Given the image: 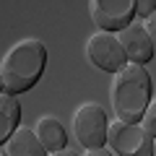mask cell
<instances>
[{
	"mask_svg": "<svg viewBox=\"0 0 156 156\" xmlns=\"http://www.w3.org/2000/svg\"><path fill=\"white\" fill-rule=\"evenodd\" d=\"M47 62V47L37 37H23L16 44L8 47V52L0 60V86L8 94L31 89L39 81Z\"/></svg>",
	"mask_w": 156,
	"mask_h": 156,
	"instance_id": "obj_1",
	"label": "cell"
},
{
	"mask_svg": "<svg viewBox=\"0 0 156 156\" xmlns=\"http://www.w3.org/2000/svg\"><path fill=\"white\" fill-rule=\"evenodd\" d=\"M148 99H151V76L140 62L128 60L120 70H115V78L109 86V101L117 120H125V122L140 120Z\"/></svg>",
	"mask_w": 156,
	"mask_h": 156,
	"instance_id": "obj_2",
	"label": "cell"
},
{
	"mask_svg": "<svg viewBox=\"0 0 156 156\" xmlns=\"http://www.w3.org/2000/svg\"><path fill=\"white\" fill-rule=\"evenodd\" d=\"M107 146L117 156H154V138L138 122H125V120L109 122Z\"/></svg>",
	"mask_w": 156,
	"mask_h": 156,
	"instance_id": "obj_3",
	"label": "cell"
},
{
	"mask_svg": "<svg viewBox=\"0 0 156 156\" xmlns=\"http://www.w3.org/2000/svg\"><path fill=\"white\" fill-rule=\"evenodd\" d=\"M73 135L83 148L107 143V112L96 101H83L73 112Z\"/></svg>",
	"mask_w": 156,
	"mask_h": 156,
	"instance_id": "obj_4",
	"label": "cell"
},
{
	"mask_svg": "<svg viewBox=\"0 0 156 156\" xmlns=\"http://www.w3.org/2000/svg\"><path fill=\"white\" fill-rule=\"evenodd\" d=\"M86 57L94 68L99 70H120V68L128 62L125 57V50L120 47L117 42V34L115 31H104V29H96L89 39H86Z\"/></svg>",
	"mask_w": 156,
	"mask_h": 156,
	"instance_id": "obj_5",
	"label": "cell"
},
{
	"mask_svg": "<svg viewBox=\"0 0 156 156\" xmlns=\"http://www.w3.org/2000/svg\"><path fill=\"white\" fill-rule=\"evenodd\" d=\"M89 16L96 29L120 31L135 16V0H89Z\"/></svg>",
	"mask_w": 156,
	"mask_h": 156,
	"instance_id": "obj_6",
	"label": "cell"
},
{
	"mask_svg": "<svg viewBox=\"0 0 156 156\" xmlns=\"http://www.w3.org/2000/svg\"><path fill=\"white\" fill-rule=\"evenodd\" d=\"M117 42L125 50V57L130 62H140L143 65L154 55V44H151V39H148V34H146L140 21H130L128 26H122L117 31Z\"/></svg>",
	"mask_w": 156,
	"mask_h": 156,
	"instance_id": "obj_7",
	"label": "cell"
},
{
	"mask_svg": "<svg viewBox=\"0 0 156 156\" xmlns=\"http://www.w3.org/2000/svg\"><path fill=\"white\" fill-rule=\"evenodd\" d=\"M47 154L50 151L42 146L37 133L26 125H18L5 140V156H47Z\"/></svg>",
	"mask_w": 156,
	"mask_h": 156,
	"instance_id": "obj_8",
	"label": "cell"
},
{
	"mask_svg": "<svg viewBox=\"0 0 156 156\" xmlns=\"http://www.w3.org/2000/svg\"><path fill=\"white\" fill-rule=\"evenodd\" d=\"M34 133H37V138L42 140V146H44L47 151H57L65 146V128L60 125V120L52 115H44L39 117L37 125H34Z\"/></svg>",
	"mask_w": 156,
	"mask_h": 156,
	"instance_id": "obj_9",
	"label": "cell"
},
{
	"mask_svg": "<svg viewBox=\"0 0 156 156\" xmlns=\"http://www.w3.org/2000/svg\"><path fill=\"white\" fill-rule=\"evenodd\" d=\"M18 117H21L18 99L8 91H0V143L8 140V135L18 128Z\"/></svg>",
	"mask_w": 156,
	"mask_h": 156,
	"instance_id": "obj_10",
	"label": "cell"
},
{
	"mask_svg": "<svg viewBox=\"0 0 156 156\" xmlns=\"http://www.w3.org/2000/svg\"><path fill=\"white\" fill-rule=\"evenodd\" d=\"M140 125H143V130L151 135V138L156 135V96H154V99H148L143 115H140Z\"/></svg>",
	"mask_w": 156,
	"mask_h": 156,
	"instance_id": "obj_11",
	"label": "cell"
},
{
	"mask_svg": "<svg viewBox=\"0 0 156 156\" xmlns=\"http://www.w3.org/2000/svg\"><path fill=\"white\" fill-rule=\"evenodd\" d=\"M143 29H146V34H148V39H151V44H154V50H156V8H154V13H151V16H146Z\"/></svg>",
	"mask_w": 156,
	"mask_h": 156,
	"instance_id": "obj_12",
	"label": "cell"
},
{
	"mask_svg": "<svg viewBox=\"0 0 156 156\" xmlns=\"http://www.w3.org/2000/svg\"><path fill=\"white\" fill-rule=\"evenodd\" d=\"M154 8H156V3L154 0H135V16H151L154 13Z\"/></svg>",
	"mask_w": 156,
	"mask_h": 156,
	"instance_id": "obj_13",
	"label": "cell"
},
{
	"mask_svg": "<svg viewBox=\"0 0 156 156\" xmlns=\"http://www.w3.org/2000/svg\"><path fill=\"white\" fill-rule=\"evenodd\" d=\"M83 156H115L109 148H104V146H94V148H86Z\"/></svg>",
	"mask_w": 156,
	"mask_h": 156,
	"instance_id": "obj_14",
	"label": "cell"
},
{
	"mask_svg": "<svg viewBox=\"0 0 156 156\" xmlns=\"http://www.w3.org/2000/svg\"><path fill=\"white\" fill-rule=\"evenodd\" d=\"M47 156H78V154L73 148H65V146H62V148H57V151H50Z\"/></svg>",
	"mask_w": 156,
	"mask_h": 156,
	"instance_id": "obj_15",
	"label": "cell"
},
{
	"mask_svg": "<svg viewBox=\"0 0 156 156\" xmlns=\"http://www.w3.org/2000/svg\"><path fill=\"white\" fill-rule=\"evenodd\" d=\"M154 156H156V140H154Z\"/></svg>",
	"mask_w": 156,
	"mask_h": 156,
	"instance_id": "obj_16",
	"label": "cell"
},
{
	"mask_svg": "<svg viewBox=\"0 0 156 156\" xmlns=\"http://www.w3.org/2000/svg\"><path fill=\"white\" fill-rule=\"evenodd\" d=\"M0 156H5V154H3V151H0Z\"/></svg>",
	"mask_w": 156,
	"mask_h": 156,
	"instance_id": "obj_17",
	"label": "cell"
},
{
	"mask_svg": "<svg viewBox=\"0 0 156 156\" xmlns=\"http://www.w3.org/2000/svg\"><path fill=\"white\" fill-rule=\"evenodd\" d=\"M0 89H3V86H0Z\"/></svg>",
	"mask_w": 156,
	"mask_h": 156,
	"instance_id": "obj_18",
	"label": "cell"
},
{
	"mask_svg": "<svg viewBox=\"0 0 156 156\" xmlns=\"http://www.w3.org/2000/svg\"><path fill=\"white\" fill-rule=\"evenodd\" d=\"M154 3H156V0H154Z\"/></svg>",
	"mask_w": 156,
	"mask_h": 156,
	"instance_id": "obj_19",
	"label": "cell"
}]
</instances>
